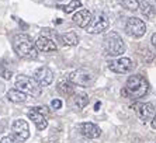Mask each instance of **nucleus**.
Here are the masks:
<instances>
[{"mask_svg":"<svg viewBox=\"0 0 156 143\" xmlns=\"http://www.w3.org/2000/svg\"><path fill=\"white\" fill-rule=\"evenodd\" d=\"M149 90V84L148 82L145 80V77L141 75H134V76H129V79L127 80L125 83V87L122 89L121 94L127 98H141L144 97Z\"/></svg>","mask_w":156,"mask_h":143,"instance_id":"1","label":"nucleus"},{"mask_svg":"<svg viewBox=\"0 0 156 143\" xmlns=\"http://www.w3.org/2000/svg\"><path fill=\"white\" fill-rule=\"evenodd\" d=\"M13 48L16 54L23 59H35L38 56L35 42H33V40L26 34H17L13 38Z\"/></svg>","mask_w":156,"mask_h":143,"instance_id":"2","label":"nucleus"},{"mask_svg":"<svg viewBox=\"0 0 156 143\" xmlns=\"http://www.w3.org/2000/svg\"><path fill=\"white\" fill-rule=\"evenodd\" d=\"M103 42H104L105 52L110 56H120V55H122L125 52V44H124L122 38L114 31H110L104 37Z\"/></svg>","mask_w":156,"mask_h":143,"instance_id":"3","label":"nucleus"},{"mask_svg":"<svg viewBox=\"0 0 156 143\" xmlns=\"http://www.w3.org/2000/svg\"><path fill=\"white\" fill-rule=\"evenodd\" d=\"M16 89L21 90L23 93L30 94V96H40L41 94V86L40 83L37 82L34 77H30V76H24L20 75L16 77Z\"/></svg>","mask_w":156,"mask_h":143,"instance_id":"4","label":"nucleus"},{"mask_svg":"<svg viewBox=\"0 0 156 143\" xmlns=\"http://www.w3.org/2000/svg\"><path fill=\"white\" fill-rule=\"evenodd\" d=\"M68 80H70L75 86L89 87L94 82V76H93L91 72L86 70V69H79V70L72 72V73L68 76Z\"/></svg>","mask_w":156,"mask_h":143,"instance_id":"5","label":"nucleus"},{"mask_svg":"<svg viewBox=\"0 0 156 143\" xmlns=\"http://www.w3.org/2000/svg\"><path fill=\"white\" fill-rule=\"evenodd\" d=\"M125 32H127L129 37L141 38L146 32V25H145V23H144V20H141V18L131 17V18H128L127 24H125Z\"/></svg>","mask_w":156,"mask_h":143,"instance_id":"6","label":"nucleus"},{"mask_svg":"<svg viewBox=\"0 0 156 143\" xmlns=\"http://www.w3.org/2000/svg\"><path fill=\"white\" fill-rule=\"evenodd\" d=\"M11 131H13L11 135L17 139V142H24L30 138V126L24 119H16L11 125Z\"/></svg>","mask_w":156,"mask_h":143,"instance_id":"7","label":"nucleus"},{"mask_svg":"<svg viewBox=\"0 0 156 143\" xmlns=\"http://www.w3.org/2000/svg\"><path fill=\"white\" fill-rule=\"evenodd\" d=\"M134 68V62L131 61L129 58H118V59H114V61L108 62V69L114 73H128V72L132 70Z\"/></svg>","mask_w":156,"mask_h":143,"instance_id":"8","label":"nucleus"},{"mask_svg":"<svg viewBox=\"0 0 156 143\" xmlns=\"http://www.w3.org/2000/svg\"><path fill=\"white\" fill-rule=\"evenodd\" d=\"M132 110L135 111L136 117L144 122H146L152 115H155V107L151 103H135L132 105Z\"/></svg>","mask_w":156,"mask_h":143,"instance_id":"9","label":"nucleus"},{"mask_svg":"<svg viewBox=\"0 0 156 143\" xmlns=\"http://www.w3.org/2000/svg\"><path fill=\"white\" fill-rule=\"evenodd\" d=\"M34 79L40 83L41 87H47L54 82V72L48 68V66L38 68L34 72Z\"/></svg>","mask_w":156,"mask_h":143,"instance_id":"10","label":"nucleus"},{"mask_svg":"<svg viewBox=\"0 0 156 143\" xmlns=\"http://www.w3.org/2000/svg\"><path fill=\"white\" fill-rule=\"evenodd\" d=\"M108 28V20L107 17L103 14H97L96 17H93L91 23L87 25L86 31L89 34H98V32H103Z\"/></svg>","mask_w":156,"mask_h":143,"instance_id":"11","label":"nucleus"},{"mask_svg":"<svg viewBox=\"0 0 156 143\" xmlns=\"http://www.w3.org/2000/svg\"><path fill=\"white\" fill-rule=\"evenodd\" d=\"M42 110L44 108L35 107V108H30V111H28V118L35 124L38 131H44V129L48 126V121H47V118L44 117Z\"/></svg>","mask_w":156,"mask_h":143,"instance_id":"12","label":"nucleus"},{"mask_svg":"<svg viewBox=\"0 0 156 143\" xmlns=\"http://www.w3.org/2000/svg\"><path fill=\"white\" fill-rule=\"evenodd\" d=\"M79 132L87 138V139H97L98 136L101 135V129L98 128L96 124L91 122H83L79 125Z\"/></svg>","mask_w":156,"mask_h":143,"instance_id":"13","label":"nucleus"},{"mask_svg":"<svg viewBox=\"0 0 156 143\" xmlns=\"http://www.w3.org/2000/svg\"><path fill=\"white\" fill-rule=\"evenodd\" d=\"M91 20H93V14L89 10H84V9L79 10L76 14L73 16V21L80 28H87V25L91 23Z\"/></svg>","mask_w":156,"mask_h":143,"instance_id":"14","label":"nucleus"},{"mask_svg":"<svg viewBox=\"0 0 156 143\" xmlns=\"http://www.w3.org/2000/svg\"><path fill=\"white\" fill-rule=\"evenodd\" d=\"M35 47L38 51L41 52H55V51L58 49L56 47V44L51 40V38H48L45 35H41L38 40L35 41Z\"/></svg>","mask_w":156,"mask_h":143,"instance_id":"15","label":"nucleus"},{"mask_svg":"<svg viewBox=\"0 0 156 143\" xmlns=\"http://www.w3.org/2000/svg\"><path fill=\"white\" fill-rule=\"evenodd\" d=\"M58 93H61L63 97H72L75 94V84L70 80H62L58 83Z\"/></svg>","mask_w":156,"mask_h":143,"instance_id":"16","label":"nucleus"},{"mask_svg":"<svg viewBox=\"0 0 156 143\" xmlns=\"http://www.w3.org/2000/svg\"><path fill=\"white\" fill-rule=\"evenodd\" d=\"M7 98L11 101V103H26L27 98H28V94L26 93H23L21 90H18V89H11L7 91Z\"/></svg>","mask_w":156,"mask_h":143,"instance_id":"17","label":"nucleus"},{"mask_svg":"<svg viewBox=\"0 0 156 143\" xmlns=\"http://www.w3.org/2000/svg\"><path fill=\"white\" fill-rule=\"evenodd\" d=\"M73 105L76 110H83L86 107L87 104H89V96L84 93H75L73 94Z\"/></svg>","mask_w":156,"mask_h":143,"instance_id":"18","label":"nucleus"},{"mask_svg":"<svg viewBox=\"0 0 156 143\" xmlns=\"http://www.w3.org/2000/svg\"><path fill=\"white\" fill-rule=\"evenodd\" d=\"M139 9H141L142 14L145 16L148 20H152V18L155 17V14H156L155 7H153V6L149 3V2H142V3L139 4Z\"/></svg>","mask_w":156,"mask_h":143,"instance_id":"19","label":"nucleus"},{"mask_svg":"<svg viewBox=\"0 0 156 143\" xmlns=\"http://www.w3.org/2000/svg\"><path fill=\"white\" fill-rule=\"evenodd\" d=\"M61 41L68 47H75L79 44V37L75 32H65L63 35H61Z\"/></svg>","mask_w":156,"mask_h":143,"instance_id":"20","label":"nucleus"},{"mask_svg":"<svg viewBox=\"0 0 156 143\" xmlns=\"http://www.w3.org/2000/svg\"><path fill=\"white\" fill-rule=\"evenodd\" d=\"M118 3H120L124 9H127V10H129V11H135L139 9L138 0H118Z\"/></svg>","mask_w":156,"mask_h":143,"instance_id":"21","label":"nucleus"},{"mask_svg":"<svg viewBox=\"0 0 156 143\" xmlns=\"http://www.w3.org/2000/svg\"><path fill=\"white\" fill-rule=\"evenodd\" d=\"M80 6H82L80 0H72L68 6H65V7H62V9H63V11H65V13H72V11H75L76 9H79Z\"/></svg>","mask_w":156,"mask_h":143,"instance_id":"22","label":"nucleus"},{"mask_svg":"<svg viewBox=\"0 0 156 143\" xmlns=\"http://www.w3.org/2000/svg\"><path fill=\"white\" fill-rule=\"evenodd\" d=\"M0 143H18V142L13 135H9V136H4L3 139L0 140Z\"/></svg>","mask_w":156,"mask_h":143,"instance_id":"23","label":"nucleus"},{"mask_svg":"<svg viewBox=\"0 0 156 143\" xmlns=\"http://www.w3.org/2000/svg\"><path fill=\"white\" fill-rule=\"evenodd\" d=\"M51 107L54 108V110H59V108L62 107V101L61 100H52Z\"/></svg>","mask_w":156,"mask_h":143,"instance_id":"24","label":"nucleus"},{"mask_svg":"<svg viewBox=\"0 0 156 143\" xmlns=\"http://www.w3.org/2000/svg\"><path fill=\"white\" fill-rule=\"evenodd\" d=\"M151 42H152V45L156 48V32H155V34H153V35H152V38H151Z\"/></svg>","mask_w":156,"mask_h":143,"instance_id":"25","label":"nucleus"},{"mask_svg":"<svg viewBox=\"0 0 156 143\" xmlns=\"http://www.w3.org/2000/svg\"><path fill=\"white\" fill-rule=\"evenodd\" d=\"M152 126L156 129V114L153 115V118H152Z\"/></svg>","mask_w":156,"mask_h":143,"instance_id":"26","label":"nucleus"}]
</instances>
